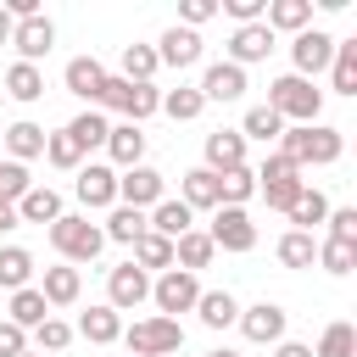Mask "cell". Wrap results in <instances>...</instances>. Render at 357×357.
I'll return each instance as SVG.
<instances>
[{
  "label": "cell",
  "instance_id": "836d02e7",
  "mask_svg": "<svg viewBox=\"0 0 357 357\" xmlns=\"http://www.w3.org/2000/svg\"><path fill=\"white\" fill-rule=\"evenodd\" d=\"M251 195H257V173H251V167L218 173V206H245Z\"/></svg>",
  "mask_w": 357,
  "mask_h": 357
},
{
  "label": "cell",
  "instance_id": "681fc988",
  "mask_svg": "<svg viewBox=\"0 0 357 357\" xmlns=\"http://www.w3.org/2000/svg\"><path fill=\"white\" fill-rule=\"evenodd\" d=\"M178 17H184V28H201V22H212V17H218V0H184V6H178Z\"/></svg>",
  "mask_w": 357,
  "mask_h": 357
},
{
  "label": "cell",
  "instance_id": "ac0fdd59",
  "mask_svg": "<svg viewBox=\"0 0 357 357\" xmlns=\"http://www.w3.org/2000/svg\"><path fill=\"white\" fill-rule=\"evenodd\" d=\"M273 50V33L262 28V22H245V28H234V39H229V61L234 67H251V61H262Z\"/></svg>",
  "mask_w": 357,
  "mask_h": 357
},
{
  "label": "cell",
  "instance_id": "9a60e30c",
  "mask_svg": "<svg viewBox=\"0 0 357 357\" xmlns=\"http://www.w3.org/2000/svg\"><path fill=\"white\" fill-rule=\"evenodd\" d=\"M156 61H162V67H178V73L195 67V61H201V33H195V28H167L162 45H156Z\"/></svg>",
  "mask_w": 357,
  "mask_h": 357
},
{
  "label": "cell",
  "instance_id": "44dd1931",
  "mask_svg": "<svg viewBox=\"0 0 357 357\" xmlns=\"http://www.w3.org/2000/svg\"><path fill=\"white\" fill-rule=\"evenodd\" d=\"M106 151H112V162H117L123 173H128V167H139V156H145V134H139V123H112Z\"/></svg>",
  "mask_w": 357,
  "mask_h": 357
},
{
  "label": "cell",
  "instance_id": "30bf717a",
  "mask_svg": "<svg viewBox=\"0 0 357 357\" xmlns=\"http://www.w3.org/2000/svg\"><path fill=\"white\" fill-rule=\"evenodd\" d=\"M139 301H151V273L134 268V262L112 268V273H106V307L128 312V307H139Z\"/></svg>",
  "mask_w": 357,
  "mask_h": 357
},
{
  "label": "cell",
  "instance_id": "e0dca14e",
  "mask_svg": "<svg viewBox=\"0 0 357 357\" xmlns=\"http://www.w3.org/2000/svg\"><path fill=\"white\" fill-rule=\"evenodd\" d=\"M78 201L84 206H117V173L112 167H100V162H89V167H78Z\"/></svg>",
  "mask_w": 357,
  "mask_h": 357
},
{
  "label": "cell",
  "instance_id": "cb8c5ba5",
  "mask_svg": "<svg viewBox=\"0 0 357 357\" xmlns=\"http://www.w3.org/2000/svg\"><path fill=\"white\" fill-rule=\"evenodd\" d=\"M190 218H195V212H190L184 201H156L151 218H145V229L162 234V240H178V234H190Z\"/></svg>",
  "mask_w": 357,
  "mask_h": 357
},
{
  "label": "cell",
  "instance_id": "4316f807",
  "mask_svg": "<svg viewBox=\"0 0 357 357\" xmlns=\"http://www.w3.org/2000/svg\"><path fill=\"white\" fill-rule=\"evenodd\" d=\"M212 257H218V245H212V234H201V229H190V234H178V240H173V262H178L184 273L206 268Z\"/></svg>",
  "mask_w": 357,
  "mask_h": 357
},
{
  "label": "cell",
  "instance_id": "816d5d0a",
  "mask_svg": "<svg viewBox=\"0 0 357 357\" xmlns=\"http://www.w3.org/2000/svg\"><path fill=\"white\" fill-rule=\"evenodd\" d=\"M324 223H329V234H335V240H357V212H351V206H340V212H329Z\"/></svg>",
  "mask_w": 357,
  "mask_h": 357
},
{
  "label": "cell",
  "instance_id": "5bb4252c",
  "mask_svg": "<svg viewBox=\"0 0 357 357\" xmlns=\"http://www.w3.org/2000/svg\"><path fill=\"white\" fill-rule=\"evenodd\" d=\"M201 100H240L245 95V67H234V61H212L206 73H201Z\"/></svg>",
  "mask_w": 357,
  "mask_h": 357
},
{
  "label": "cell",
  "instance_id": "d590c367",
  "mask_svg": "<svg viewBox=\"0 0 357 357\" xmlns=\"http://www.w3.org/2000/svg\"><path fill=\"white\" fill-rule=\"evenodd\" d=\"M156 67H162V61H156V45H123V73H117V78H128V84H151Z\"/></svg>",
  "mask_w": 357,
  "mask_h": 357
},
{
  "label": "cell",
  "instance_id": "7bdbcfd3",
  "mask_svg": "<svg viewBox=\"0 0 357 357\" xmlns=\"http://www.w3.org/2000/svg\"><path fill=\"white\" fill-rule=\"evenodd\" d=\"M284 134V123H279V112H268V106H251L245 112V123H240V139H279Z\"/></svg>",
  "mask_w": 357,
  "mask_h": 357
},
{
  "label": "cell",
  "instance_id": "7a4b0ae2",
  "mask_svg": "<svg viewBox=\"0 0 357 357\" xmlns=\"http://www.w3.org/2000/svg\"><path fill=\"white\" fill-rule=\"evenodd\" d=\"M268 112H279V123H284V117H290V123H318V112H324V89H312V78L284 73V78L268 84Z\"/></svg>",
  "mask_w": 357,
  "mask_h": 357
},
{
  "label": "cell",
  "instance_id": "11a10c76",
  "mask_svg": "<svg viewBox=\"0 0 357 357\" xmlns=\"http://www.w3.org/2000/svg\"><path fill=\"white\" fill-rule=\"evenodd\" d=\"M11 223H17V212H11V206H0V229H11Z\"/></svg>",
  "mask_w": 357,
  "mask_h": 357
},
{
  "label": "cell",
  "instance_id": "4dcf8cb0",
  "mask_svg": "<svg viewBox=\"0 0 357 357\" xmlns=\"http://www.w3.org/2000/svg\"><path fill=\"white\" fill-rule=\"evenodd\" d=\"M106 134H112V123H106V112H78L73 123H67V139L78 145V151H89V145H106Z\"/></svg>",
  "mask_w": 357,
  "mask_h": 357
},
{
  "label": "cell",
  "instance_id": "3957f363",
  "mask_svg": "<svg viewBox=\"0 0 357 357\" xmlns=\"http://www.w3.org/2000/svg\"><path fill=\"white\" fill-rule=\"evenodd\" d=\"M156 106H162V89L156 84H128V78H112V73H106V84L95 95V112H123L128 123H145Z\"/></svg>",
  "mask_w": 357,
  "mask_h": 357
},
{
  "label": "cell",
  "instance_id": "ba28073f",
  "mask_svg": "<svg viewBox=\"0 0 357 357\" xmlns=\"http://www.w3.org/2000/svg\"><path fill=\"white\" fill-rule=\"evenodd\" d=\"M162 190H167V178H162L156 167H145V162H139V167H128V173L117 178V206H134V212H145V206L167 201Z\"/></svg>",
  "mask_w": 357,
  "mask_h": 357
},
{
  "label": "cell",
  "instance_id": "bcb514c9",
  "mask_svg": "<svg viewBox=\"0 0 357 357\" xmlns=\"http://www.w3.org/2000/svg\"><path fill=\"white\" fill-rule=\"evenodd\" d=\"M45 156H50L56 167H78V162H84V151L67 139V128H61V134H45Z\"/></svg>",
  "mask_w": 357,
  "mask_h": 357
},
{
  "label": "cell",
  "instance_id": "9f6ffc18",
  "mask_svg": "<svg viewBox=\"0 0 357 357\" xmlns=\"http://www.w3.org/2000/svg\"><path fill=\"white\" fill-rule=\"evenodd\" d=\"M206 357H240V351H229V346H218V351H206Z\"/></svg>",
  "mask_w": 357,
  "mask_h": 357
},
{
  "label": "cell",
  "instance_id": "f5cc1de1",
  "mask_svg": "<svg viewBox=\"0 0 357 357\" xmlns=\"http://www.w3.org/2000/svg\"><path fill=\"white\" fill-rule=\"evenodd\" d=\"M273 357H312V346H301V340H279Z\"/></svg>",
  "mask_w": 357,
  "mask_h": 357
},
{
  "label": "cell",
  "instance_id": "60d3db41",
  "mask_svg": "<svg viewBox=\"0 0 357 357\" xmlns=\"http://www.w3.org/2000/svg\"><path fill=\"white\" fill-rule=\"evenodd\" d=\"M28 279H33V257H28L22 245H6V251H0V284H6V290H22Z\"/></svg>",
  "mask_w": 357,
  "mask_h": 357
},
{
  "label": "cell",
  "instance_id": "7dc6e473",
  "mask_svg": "<svg viewBox=\"0 0 357 357\" xmlns=\"http://www.w3.org/2000/svg\"><path fill=\"white\" fill-rule=\"evenodd\" d=\"M67 340H73V324H61V318H45V324L33 329V346H39V351H61Z\"/></svg>",
  "mask_w": 357,
  "mask_h": 357
},
{
  "label": "cell",
  "instance_id": "f546056e",
  "mask_svg": "<svg viewBox=\"0 0 357 357\" xmlns=\"http://www.w3.org/2000/svg\"><path fill=\"white\" fill-rule=\"evenodd\" d=\"M6 95H11V100H22V106H28V100H39V95H45V73H39V67H28V61H11V67H6Z\"/></svg>",
  "mask_w": 357,
  "mask_h": 357
},
{
  "label": "cell",
  "instance_id": "83f0119b",
  "mask_svg": "<svg viewBox=\"0 0 357 357\" xmlns=\"http://www.w3.org/2000/svg\"><path fill=\"white\" fill-rule=\"evenodd\" d=\"M178 201L195 212V206H218V173H206V167H190L184 178H178Z\"/></svg>",
  "mask_w": 357,
  "mask_h": 357
},
{
  "label": "cell",
  "instance_id": "ffe728a7",
  "mask_svg": "<svg viewBox=\"0 0 357 357\" xmlns=\"http://www.w3.org/2000/svg\"><path fill=\"white\" fill-rule=\"evenodd\" d=\"M61 78H67V89H73L78 100H89V106H95V95H100V84H106V67H100L95 56H73Z\"/></svg>",
  "mask_w": 357,
  "mask_h": 357
},
{
  "label": "cell",
  "instance_id": "8d00e7d4",
  "mask_svg": "<svg viewBox=\"0 0 357 357\" xmlns=\"http://www.w3.org/2000/svg\"><path fill=\"white\" fill-rule=\"evenodd\" d=\"M324 218H329V201H324V190H312V184H307V190L290 201V223L307 234V229H312V223H324Z\"/></svg>",
  "mask_w": 357,
  "mask_h": 357
},
{
  "label": "cell",
  "instance_id": "4fadbf2b",
  "mask_svg": "<svg viewBox=\"0 0 357 357\" xmlns=\"http://www.w3.org/2000/svg\"><path fill=\"white\" fill-rule=\"evenodd\" d=\"M212 245H223V251H251V245H257V223L245 218V206H218V218H212Z\"/></svg>",
  "mask_w": 357,
  "mask_h": 357
},
{
  "label": "cell",
  "instance_id": "b9f144b4",
  "mask_svg": "<svg viewBox=\"0 0 357 357\" xmlns=\"http://www.w3.org/2000/svg\"><path fill=\"white\" fill-rule=\"evenodd\" d=\"M162 112H167L173 123H190V117H201V112H206V100H201V89H184V84H178V89H167V95H162Z\"/></svg>",
  "mask_w": 357,
  "mask_h": 357
},
{
  "label": "cell",
  "instance_id": "f6af8a7d",
  "mask_svg": "<svg viewBox=\"0 0 357 357\" xmlns=\"http://www.w3.org/2000/svg\"><path fill=\"white\" fill-rule=\"evenodd\" d=\"M28 190H33L28 167H22V162H0V206H17Z\"/></svg>",
  "mask_w": 357,
  "mask_h": 357
},
{
  "label": "cell",
  "instance_id": "7402d4cb",
  "mask_svg": "<svg viewBox=\"0 0 357 357\" xmlns=\"http://www.w3.org/2000/svg\"><path fill=\"white\" fill-rule=\"evenodd\" d=\"M11 212H17V223H56V218H61V195H56L50 184H33Z\"/></svg>",
  "mask_w": 357,
  "mask_h": 357
},
{
  "label": "cell",
  "instance_id": "484cf974",
  "mask_svg": "<svg viewBox=\"0 0 357 357\" xmlns=\"http://www.w3.org/2000/svg\"><path fill=\"white\" fill-rule=\"evenodd\" d=\"M0 139H6V151H11V162H28V156H45V128L39 123H11V128H0Z\"/></svg>",
  "mask_w": 357,
  "mask_h": 357
},
{
  "label": "cell",
  "instance_id": "7c38bea8",
  "mask_svg": "<svg viewBox=\"0 0 357 357\" xmlns=\"http://www.w3.org/2000/svg\"><path fill=\"white\" fill-rule=\"evenodd\" d=\"M11 45H17V61H28V67H39V56H50V45H56V22L39 11V17H22L17 28H11Z\"/></svg>",
  "mask_w": 357,
  "mask_h": 357
},
{
  "label": "cell",
  "instance_id": "603a6c76",
  "mask_svg": "<svg viewBox=\"0 0 357 357\" xmlns=\"http://www.w3.org/2000/svg\"><path fill=\"white\" fill-rule=\"evenodd\" d=\"M78 290H84V279H78V268H73V262L45 268V284H39L45 307H73V301H78Z\"/></svg>",
  "mask_w": 357,
  "mask_h": 357
},
{
  "label": "cell",
  "instance_id": "2e32d148",
  "mask_svg": "<svg viewBox=\"0 0 357 357\" xmlns=\"http://www.w3.org/2000/svg\"><path fill=\"white\" fill-rule=\"evenodd\" d=\"M234 167H245V139H240V128L206 134V173H234Z\"/></svg>",
  "mask_w": 357,
  "mask_h": 357
},
{
  "label": "cell",
  "instance_id": "f907efd6",
  "mask_svg": "<svg viewBox=\"0 0 357 357\" xmlns=\"http://www.w3.org/2000/svg\"><path fill=\"white\" fill-rule=\"evenodd\" d=\"M28 351V329H17L11 318L0 324V357H22Z\"/></svg>",
  "mask_w": 357,
  "mask_h": 357
},
{
  "label": "cell",
  "instance_id": "e575fe53",
  "mask_svg": "<svg viewBox=\"0 0 357 357\" xmlns=\"http://www.w3.org/2000/svg\"><path fill=\"white\" fill-rule=\"evenodd\" d=\"M134 268H145V273L162 268V273H167V268H173V240H162V234L145 229V234L134 240Z\"/></svg>",
  "mask_w": 357,
  "mask_h": 357
},
{
  "label": "cell",
  "instance_id": "c3c4849f",
  "mask_svg": "<svg viewBox=\"0 0 357 357\" xmlns=\"http://www.w3.org/2000/svg\"><path fill=\"white\" fill-rule=\"evenodd\" d=\"M223 11L245 28V22H262V11H268V0H223Z\"/></svg>",
  "mask_w": 357,
  "mask_h": 357
},
{
  "label": "cell",
  "instance_id": "9c48e42d",
  "mask_svg": "<svg viewBox=\"0 0 357 357\" xmlns=\"http://www.w3.org/2000/svg\"><path fill=\"white\" fill-rule=\"evenodd\" d=\"M335 45H340V39H329L324 28H301V33H296V45H290L296 78H312V73H324V67L335 61Z\"/></svg>",
  "mask_w": 357,
  "mask_h": 357
},
{
  "label": "cell",
  "instance_id": "f1b7e54d",
  "mask_svg": "<svg viewBox=\"0 0 357 357\" xmlns=\"http://www.w3.org/2000/svg\"><path fill=\"white\" fill-rule=\"evenodd\" d=\"M195 312H201V324H206V329H229V324L240 318V301H234L229 290H201Z\"/></svg>",
  "mask_w": 357,
  "mask_h": 357
},
{
  "label": "cell",
  "instance_id": "ee69618b",
  "mask_svg": "<svg viewBox=\"0 0 357 357\" xmlns=\"http://www.w3.org/2000/svg\"><path fill=\"white\" fill-rule=\"evenodd\" d=\"M312 357H357V329L335 318V324L324 329V340H318V351H312Z\"/></svg>",
  "mask_w": 357,
  "mask_h": 357
},
{
  "label": "cell",
  "instance_id": "8fae6325",
  "mask_svg": "<svg viewBox=\"0 0 357 357\" xmlns=\"http://www.w3.org/2000/svg\"><path fill=\"white\" fill-rule=\"evenodd\" d=\"M234 324H240V335H245L251 346H279V340H284V307H279V301H257V307H245Z\"/></svg>",
  "mask_w": 357,
  "mask_h": 357
},
{
  "label": "cell",
  "instance_id": "6f0895ef",
  "mask_svg": "<svg viewBox=\"0 0 357 357\" xmlns=\"http://www.w3.org/2000/svg\"><path fill=\"white\" fill-rule=\"evenodd\" d=\"M22 357H39V351H22Z\"/></svg>",
  "mask_w": 357,
  "mask_h": 357
},
{
  "label": "cell",
  "instance_id": "d6986e66",
  "mask_svg": "<svg viewBox=\"0 0 357 357\" xmlns=\"http://www.w3.org/2000/svg\"><path fill=\"white\" fill-rule=\"evenodd\" d=\"M78 335L89 340V346H112V340H123V312L117 307H89L84 318H78Z\"/></svg>",
  "mask_w": 357,
  "mask_h": 357
},
{
  "label": "cell",
  "instance_id": "8992f818",
  "mask_svg": "<svg viewBox=\"0 0 357 357\" xmlns=\"http://www.w3.org/2000/svg\"><path fill=\"white\" fill-rule=\"evenodd\" d=\"M257 190L268 195V206L290 212V201H296V195L307 190V178H301V167H290V162H284V156L273 151V156H268V162L257 167Z\"/></svg>",
  "mask_w": 357,
  "mask_h": 357
},
{
  "label": "cell",
  "instance_id": "6da1fadb",
  "mask_svg": "<svg viewBox=\"0 0 357 357\" xmlns=\"http://www.w3.org/2000/svg\"><path fill=\"white\" fill-rule=\"evenodd\" d=\"M340 151H346V134L329 123H296L279 134V156L290 167H329V162H340Z\"/></svg>",
  "mask_w": 357,
  "mask_h": 357
},
{
  "label": "cell",
  "instance_id": "f35d334b",
  "mask_svg": "<svg viewBox=\"0 0 357 357\" xmlns=\"http://www.w3.org/2000/svg\"><path fill=\"white\" fill-rule=\"evenodd\" d=\"M318 268L324 273H351L357 268V240H318Z\"/></svg>",
  "mask_w": 357,
  "mask_h": 357
},
{
  "label": "cell",
  "instance_id": "74e56055",
  "mask_svg": "<svg viewBox=\"0 0 357 357\" xmlns=\"http://www.w3.org/2000/svg\"><path fill=\"white\" fill-rule=\"evenodd\" d=\"M106 240H117V245H134L139 234H145V212H134V206H112V218H106V229H100Z\"/></svg>",
  "mask_w": 357,
  "mask_h": 357
},
{
  "label": "cell",
  "instance_id": "5b68a950",
  "mask_svg": "<svg viewBox=\"0 0 357 357\" xmlns=\"http://www.w3.org/2000/svg\"><path fill=\"white\" fill-rule=\"evenodd\" d=\"M123 340H128V357H178V346H184V329H178V318H139L134 329H123Z\"/></svg>",
  "mask_w": 357,
  "mask_h": 357
},
{
  "label": "cell",
  "instance_id": "277c9868",
  "mask_svg": "<svg viewBox=\"0 0 357 357\" xmlns=\"http://www.w3.org/2000/svg\"><path fill=\"white\" fill-rule=\"evenodd\" d=\"M50 245H56L67 262H95V257H100V245H106V234H100V223L61 212V218L50 223Z\"/></svg>",
  "mask_w": 357,
  "mask_h": 357
},
{
  "label": "cell",
  "instance_id": "52a82bcc",
  "mask_svg": "<svg viewBox=\"0 0 357 357\" xmlns=\"http://www.w3.org/2000/svg\"><path fill=\"white\" fill-rule=\"evenodd\" d=\"M151 301L162 307V318H178V312H195V301H201V284H195V273H184V268H167V273L151 284Z\"/></svg>",
  "mask_w": 357,
  "mask_h": 357
},
{
  "label": "cell",
  "instance_id": "db71d44e",
  "mask_svg": "<svg viewBox=\"0 0 357 357\" xmlns=\"http://www.w3.org/2000/svg\"><path fill=\"white\" fill-rule=\"evenodd\" d=\"M11 28H17V22H11V11L0 6V45H11Z\"/></svg>",
  "mask_w": 357,
  "mask_h": 357
},
{
  "label": "cell",
  "instance_id": "d6a6232c",
  "mask_svg": "<svg viewBox=\"0 0 357 357\" xmlns=\"http://www.w3.org/2000/svg\"><path fill=\"white\" fill-rule=\"evenodd\" d=\"M329 84H335V95H357V39L335 45V61H329Z\"/></svg>",
  "mask_w": 357,
  "mask_h": 357
},
{
  "label": "cell",
  "instance_id": "1f68e13d",
  "mask_svg": "<svg viewBox=\"0 0 357 357\" xmlns=\"http://www.w3.org/2000/svg\"><path fill=\"white\" fill-rule=\"evenodd\" d=\"M45 318H50V307H45V296H39L33 284L11 290V324H17V329H39Z\"/></svg>",
  "mask_w": 357,
  "mask_h": 357
},
{
  "label": "cell",
  "instance_id": "d4e9b609",
  "mask_svg": "<svg viewBox=\"0 0 357 357\" xmlns=\"http://www.w3.org/2000/svg\"><path fill=\"white\" fill-rule=\"evenodd\" d=\"M312 22V0H273L268 11H262V28L273 33V28H284V33H301Z\"/></svg>",
  "mask_w": 357,
  "mask_h": 357
},
{
  "label": "cell",
  "instance_id": "ab89813d",
  "mask_svg": "<svg viewBox=\"0 0 357 357\" xmlns=\"http://www.w3.org/2000/svg\"><path fill=\"white\" fill-rule=\"evenodd\" d=\"M279 262H284V268H312V262H318V240L301 234V229H290V234L279 240Z\"/></svg>",
  "mask_w": 357,
  "mask_h": 357
}]
</instances>
